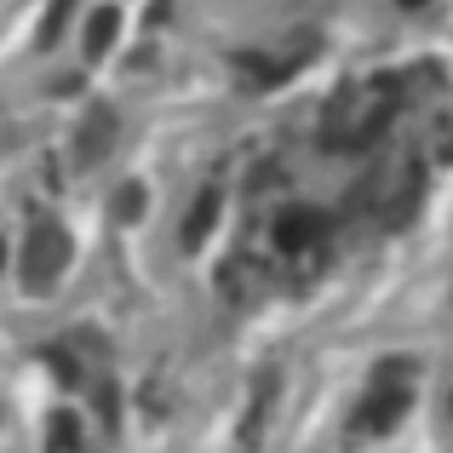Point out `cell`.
Segmentation results:
<instances>
[{"instance_id":"cell-1","label":"cell","mask_w":453,"mask_h":453,"mask_svg":"<svg viewBox=\"0 0 453 453\" xmlns=\"http://www.w3.org/2000/svg\"><path fill=\"white\" fill-rule=\"evenodd\" d=\"M69 265V235L58 224H35L29 230V247H23V288L29 293H46Z\"/></svg>"},{"instance_id":"cell-2","label":"cell","mask_w":453,"mask_h":453,"mask_svg":"<svg viewBox=\"0 0 453 453\" xmlns=\"http://www.w3.org/2000/svg\"><path fill=\"white\" fill-rule=\"evenodd\" d=\"M327 230V219H321V212H281V224H276V247H288V253H299L304 242H316V235Z\"/></svg>"},{"instance_id":"cell-3","label":"cell","mask_w":453,"mask_h":453,"mask_svg":"<svg viewBox=\"0 0 453 453\" xmlns=\"http://www.w3.org/2000/svg\"><path fill=\"white\" fill-rule=\"evenodd\" d=\"M402 408H408V390H379V396L367 402L362 413H356V431H367V436H373V431H385V425L396 419Z\"/></svg>"},{"instance_id":"cell-4","label":"cell","mask_w":453,"mask_h":453,"mask_svg":"<svg viewBox=\"0 0 453 453\" xmlns=\"http://www.w3.org/2000/svg\"><path fill=\"white\" fill-rule=\"evenodd\" d=\"M115 35H121V12L98 6V12H92V23H87V58H104L115 46Z\"/></svg>"},{"instance_id":"cell-5","label":"cell","mask_w":453,"mask_h":453,"mask_svg":"<svg viewBox=\"0 0 453 453\" xmlns=\"http://www.w3.org/2000/svg\"><path fill=\"white\" fill-rule=\"evenodd\" d=\"M212 219H219V189H207V196H201V201H196V212H189V224H184V242H189V247H196V242H201V235H207V230H212Z\"/></svg>"},{"instance_id":"cell-6","label":"cell","mask_w":453,"mask_h":453,"mask_svg":"<svg viewBox=\"0 0 453 453\" xmlns=\"http://www.w3.org/2000/svg\"><path fill=\"white\" fill-rule=\"evenodd\" d=\"M69 12H75V0H52V6H46V23H41V41H58V35H64Z\"/></svg>"},{"instance_id":"cell-7","label":"cell","mask_w":453,"mask_h":453,"mask_svg":"<svg viewBox=\"0 0 453 453\" xmlns=\"http://www.w3.org/2000/svg\"><path fill=\"white\" fill-rule=\"evenodd\" d=\"M52 431H58V436H52V448H58V453H64V448H75V419H69V413H58V419H52Z\"/></svg>"},{"instance_id":"cell-8","label":"cell","mask_w":453,"mask_h":453,"mask_svg":"<svg viewBox=\"0 0 453 453\" xmlns=\"http://www.w3.org/2000/svg\"><path fill=\"white\" fill-rule=\"evenodd\" d=\"M0 270H6V242H0Z\"/></svg>"}]
</instances>
